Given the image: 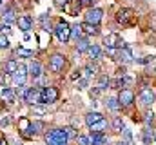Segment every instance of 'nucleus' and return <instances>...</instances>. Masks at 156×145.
Here are the masks:
<instances>
[{
  "mask_svg": "<svg viewBox=\"0 0 156 145\" xmlns=\"http://www.w3.org/2000/svg\"><path fill=\"white\" fill-rule=\"evenodd\" d=\"M80 26H82V31H83L85 35H98V33H100L98 26H94V24H87V22H83V24H80Z\"/></svg>",
  "mask_w": 156,
  "mask_h": 145,
  "instance_id": "obj_20",
  "label": "nucleus"
},
{
  "mask_svg": "<svg viewBox=\"0 0 156 145\" xmlns=\"http://www.w3.org/2000/svg\"><path fill=\"white\" fill-rule=\"evenodd\" d=\"M66 2H67V0H55V4H56L58 7H64V5H66Z\"/></svg>",
  "mask_w": 156,
  "mask_h": 145,
  "instance_id": "obj_47",
  "label": "nucleus"
},
{
  "mask_svg": "<svg viewBox=\"0 0 156 145\" xmlns=\"http://www.w3.org/2000/svg\"><path fill=\"white\" fill-rule=\"evenodd\" d=\"M96 0H82V4H85V5H93Z\"/></svg>",
  "mask_w": 156,
  "mask_h": 145,
  "instance_id": "obj_50",
  "label": "nucleus"
},
{
  "mask_svg": "<svg viewBox=\"0 0 156 145\" xmlns=\"http://www.w3.org/2000/svg\"><path fill=\"white\" fill-rule=\"evenodd\" d=\"M144 120H145V123H147V125H151V123H153V120H154V116H153V112H147Z\"/></svg>",
  "mask_w": 156,
  "mask_h": 145,
  "instance_id": "obj_45",
  "label": "nucleus"
},
{
  "mask_svg": "<svg viewBox=\"0 0 156 145\" xmlns=\"http://www.w3.org/2000/svg\"><path fill=\"white\" fill-rule=\"evenodd\" d=\"M0 109H2V104H0Z\"/></svg>",
  "mask_w": 156,
  "mask_h": 145,
  "instance_id": "obj_53",
  "label": "nucleus"
},
{
  "mask_svg": "<svg viewBox=\"0 0 156 145\" xmlns=\"http://www.w3.org/2000/svg\"><path fill=\"white\" fill-rule=\"evenodd\" d=\"M98 71H100V69H98L96 64H89V65L83 67V76H85V78H91V76H94Z\"/></svg>",
  "mask_w": 156,
  "mask_h": 145,
  "instance_id": "obj_24",
  "label": "nucleus"
},
{
  "mask_svg": "<svg viewBox=\"0 0 156 145\" xmlns=\"http://www.w3.org/2000/svg\"><path fill=\"white\" fill-rule=\"evenodd\" d=\"M66 64H67V60H66V56H62V55H53L51 56V60H49V69L53 72H62L64 71V67H66Z\"/></svg>",
  "mask_w": 156,
  "mask_h": 145,
  "instance_id": "obj_6",
  "label": "nucleus"
},
{
  "mask_svg": "<svg viewBox=\"0 0 156 145\" xmlns=\"http://www.w3.org/2000/svg\"><path fill=\"white\" fill-rule=\"evenodd\" d=\"M122 134H123V142H127L129 145L133 143V134H131V131H129V129H123V131H122Z\"/></svg>",
  "mask_w": 156,
  "mask_h": 145,
  "instance_id": "obj_37",
  "label": "nucleus"
},
{
  "mask_svg": "<svg viewBox=\"0 0 156 145\" xmlns=\"http://www.w3.org/2000/svg\"><path fill=\"white\" fill-rule=\"evenodd\" d=\"M64 131H66V134H67L69 140H76V136H78L76 129H73V127H64Z\"/></svg>",
  "mask_w": 156,
  "mask_h": 145,
  "instance_id": "obj_34",
  "label": "nucleus"
},
{
  "mask_svg": "<svg viewBox=\"0 0 156 145\" xmlns=\"http://www.w3.org/2000/svg\"><path fill=\"white\" fill-rule=\"evenodd\" d=\"M44 138H45L47 145H67V142H69V138H67L64 129H53V131L45 133Z\"/></svg>",
  "mask_w": 156,
  "mask_h": 145,
  "instance_id": "obj_1",
  "label": "nucleus"
},
{
  "mask_svg": "<svg viewBox=\"0 0 156 145\" xmlns=\"http://www.w3.org/2000/svg\"><path fill=\"white\" fill-rule=\"evenodd\" d=\"M140 104L144 105V107H151L153 105V102H154V91L151 89V87H144L142 91H140Z\"/></svg>",
  "mask_w": 156,
  "mask_h": 145,
  "instance_id": "obj_9",
  "label": "nucleus"
},
{
  "mask_svg": "<svg viewBox=\"0 0 156 145\" xmlns=\"http://www.w3.org/2000/svg\"><path fill=\"white\" fill-rule=\"evenodd\" d=\"M142 136H144V143H145V145H149L153 140H154V134H153V131H151L149 127H147V129H144V134H142Z\"/></svg>",
  "mask_w": 156,
  "mask_h": 145,
  "instance_id": "obj_31",
  "label": "nucleus"
},
{
  "mask_svg": "<svg viewBox=\"0 0 156 145\" xmlns=\"http://www.w3.org/2000/svg\"><path fill=\"white\" fill-rule=\"evenodd\" d=\"M98 94H100V89H98V87H96V89H91V98H93V96H98Z\"/></svg>",
  "mask_w": 156,
  "mask_h": 145,
  "instance_id": "obj_46",
  "label": "nucleus"
},
{
  "mask_svg": "<svg viewBox=\"0 0 156 145\" xmlns=\"http://www.w3.org/2000/svg\"><path fill=\"white\" fill-rule=\"evenodd\" d=\"M118 60L122 62V64H131L133 62V53H131V49L125 45V47H122V49H118Z\"/></svg>",
  "mask_w": 156,
  "mask_h": 145,
  "instance_id": "obj_14",
  "label": "nucleus"
},
{
  "mask_svg": "<svg viewBox=\"0 0 156 145\" xmlns=\"http://www.w3.org/2000/svg\"><path fill=\"white\" fill-rule=\"evenodd\" d=\"M40 26H42V29H44L45 33L55 31V27L51 26V16H49V15H42V16H40Z\"/></svg>",
  "mask_w": 156,
  "mask_h": 145,
  "instance_id": "obj_19",
  "label": "nucleus"
},
{
  "mask_svg": "<svg viewBox=\"0 0 156 145\" xmlns=\"http://www.w3.org/2000/svg\"><path fill=\"white\" fill-rule=\"evenodd\" d=\"M76 87L78 89H85V87H87V78H78L76 80Z\"/></svg>",
  "mask_w": 156,
  "mask_h": 145,
  "instance_id": "obj_42",
  "label": "nucleus"
},
{
  "mask_svg": "<svg viewBox=\"0 0 156 145\" xmlns=\"http://www.w3.org/2000/svg\"><path fill=\"white\" fill-rule=\"evenodd\" d=\"M134 16H136V13H134V9H131V7H122L116 13V20L122 26H133Z\"/></svg>",
  "mask_w": 156,
  "mask_h": 145,
  "instance_id": "obj_3",
  "label": "nucleus"
},
{
  "mask_svg": "<svg viewBox=\"0 0 156 145\" xmlns=\"http://www.w3.org/2000/svg\"><path fill=\"white\" fill-rule=\"evenodd\" d=\"M123 129H125V127H123V120H122L120 116H116V118L113 120V131H115V133H122Z\"/></svg>",
  "mask_w": 156,
  "mask_h": 145,
  "instance_id": "obj_29",
  "label": "nucleus"
},
{
  "mask_svg": "<svg viewBox=\"0 0 156 145\" xmlns=\"http://www.w3.org/2000/svg\"><path fill=\"white\" fill-rule=\"evenodd\" d=\"M109 87H111V89H122V87H123V82H122V78L118 76L116 80H111Z\"/></svg>",
  "mask_w": 156,
  "mask_h": 145,
  "instance_id": "obj_35",
  "label": "nucleus"
},
{
  "mask_svg": "<svg viewBox=\"0 0 156 145\" xmlns=\"http://www.w3.org/2000/svg\"><path fill=\"white\" fill-rule=\"evenodd\" d=\"M27 91H29V87H26V85H18V89H16V94H20V96L24 98Z\"/></svg>",
  "mask_w": 156,
  "mask_h": 145,
  "instance_id": "obj_43",
  "label": "nucleus"
},
{
  "mask_svg": "<svg viewBox=\"0 0 156 145\" xmlns=\"http://www.w3.org/2000/svg\"><path fill=\"white\" fill-rule=\"evenodd\" d=\"M40 93H42V89H38V87H29V91H27L26 96H24L26 104H29V105L40 104Z\"/></svg>",
  "mask_w": 156,
  "mask_h": 145,
  "instance_id": "obj_10",
  "label": "nucleus"
},
{
  "mask_svg": "<svg viewBox=\"0 0 156 145\" xmlns=\"http://www.w3.org/2000/svg\"><path fill=\"white\" fill-rule=\"evenodd\" d=\"M118 102H120V107H129L133 105L134 102V93L131 89H122L118 93Z\"/></svg>",
  "mask_w": 156,
  "mask_h": 145,
  "instance_id": "obj_8",
  "label": "nucleus"
},
{
  "mask_svg": "<svg viewBox=\"0 0 156 145\" xmlns=\"http://www.w3.org/2000/svg\"><path fill=\"white\" fill-rule=\"evenodd\" d=\"M11 31H13V29H11V26H9V24H0V35H11Z\"/></svg>",
  "mask_w": 156,
  "mask_h": 145,
  "instance_id": "obj_38",
  "label": "nucleus"
},
{
  "mask_svg": "<svg viewBox=\"0 0 156 145\" xmlns=\"http://www.w3.org/2000/svg\"><path fill=\"white\" fill-rule=\"evenodd\" d=\"M82 0H67L66 2V5H64V11L67 13V15H71V16H76L78 13H80V9H82Z\"/></svg>",
  "mask_w": 156,
  "mask_h": 145,
  "instance_id": "obj_11",
  "label": "nucleus"
},
{
  "mask_svg": "<svg viewBox=\"0 0 156 145\" xmlns=\"http://www.w3.org/2000/svg\"><path fill=\"white\" fill-rule=\"evenodd\" d=\"M105 107L111 109V111H118V109H120V102H118V98H107Z\"/></svg>",
  "mask_w": 156,
  "mask_h": 145,
  "instance_id": "obj_30",
  "label": "nucleus"
},
{
  "mask_svg": "<svg viewBox=\"0 0 156 145\" xmlns=\"http://www.w3.org/2000/svg\"><path fill=\"white\" fill-rule=\"evenodd\" d=\"M71 78H73V80L76 82L78 78H80V71H75V72H73V74H71Z\"/></svg>",
  "mask_w": 156,
  "mask_h": 145,
  "instance_id": "obj_49",
  "label": "nucleus"
},
{
  "mask_svg": "<svg viewBox=\"0 0 156 145\" xmlns=\"http://www.w3.org/2000/svg\"><path fill=\"white\" fill-rule=\"evenodd\" d=\"M75 45H76L78 53H83V51H87V49L91 47V44H89V40H87V38H78Z\"/></svg>",
  "mask_w": 156,
  "mask_h": 145,
  "instance_id": "obj_23",
  "label": "nucleus"
},
{
  "mask_svg": "<svg viewBox=\"0 0 156 145\" xmlns=\"http://www.w3.org/2000/svg\"><path fill=\"white\" fill-rule=\"evenodd\" d=\"M107 143V138L104 133H91L89 136V145H105Z\"/></svg>",
  "mask_w": 156,
  "mask_h": 145,
  "instance_id": "obj_16",
  "label": "nucleus"
},
{
  "mask_svg": "<svg viewBox=\"0 0 156 145\" xmlns=\"http://www.w3.org/2000/svg\"><path fill=\"white\" fill-rule=\"evenodd\" d=\"M16 22H18V27H20L24 33H27V31L33 27V16H31V15H24V16H20Z\"/></svg>",
  "mask_w": 156,
  "mask_h": 145,
  "instance_id": "obj_13",
  "label": "nucleus"
},
{
  "mask_svg": "<svg viewBox=\"0 0 156 145\" xmlns=\"http://www.w3.org/2000/svg\"><path fill=\"white\" fill-rule=\"evenodd\" d=\"M89 129H91V133H104V131L107 129V120L104 118V120H100L98 123H94V125H91Z\"/></svg>",
  "mask_w": 156,
  "mask_h": 145,
  "instance_id": "obj_22",
  "label": "nucleus"
},
{
  "mask_svg": "<svg viewBox=\"0 0 156 145\" xmlns=\"http://www.w3.org/2000/svg\"><path fill=\"white\" fill-rule=\"evenodd\" d=\"M87 51H89V56H91L93 60H98V58L102 56V51H100V47H98L96 44H93V45H91Z\"/></svg>",
  "mask_w": 156,
  "mask_h": 145,
  "instance_id": "obj_25",
  "label": "nucleus"
},
{
  "mask_svg": "<svg viewBox=\"0 0 156 145\" xmlns=\"http://www.w3.org/2000/svg\"><path fill=\"white\" fill-rule=\"evenodd\" d=\"M104 45L109 47V49H122V47H125V42L122 40L120 35L111 33V35H107L105 38H104Z\"/></svg>",
  "mask_w": 156,
  "mask_h": 145,
  "instance_id": "obj_5",
  "label": "nucleus"
},
{
  "mask_svg": "<svg viewBox=\"0 0 156 145\" xmlns=\"http://www.w3.org/2000/svg\"><path fill=\"white\" fill-rule=\"evenodd\" d=\"M4 69H5V72L13 74V72L18 69V62H16V60H7V62H5V65H4Z\"/></svg>",
  "mask_w": 156,
  "mask_h": 145,
  "instance_id": "obj_27",
  "label": "nucleus"
},
{
  "mask_svg": "<svg viewBox=\"0 0 156 145\" xmlns=\"http://www.w3.org/2000/svg\"><path fill=\"white\" fill-rule=\"evenodd\" d=\"M0 145H7V142L5 140H0Z\"/></svg>",
  "mask_w": 156,
  "mask_h": 145,
  "instance_id": "obj_52",
  "label": "nucleus"
},
{
  "mask_svg": "<svg viewBox=\"0 0 156 145\" xmlns=\"http://www.w3.org/2000/svg\"><path fill=\"white\" fill-rule=\"evenodd\" d=\"M0 16H2V24H11V22L18 20V18H16V13H15L13 9H5Z\"/></svg>",
  "mask_w": 156,
  "mask_h": 145,
  "instance_id": "obj_18",
  "label": "nucleus"
},
{
  "mask_svg": "<svg viewBox=\"0 0 156 145\" xmlns=\"http://www.w3.org/2000/svg\"><path fill=\"white\" fill-rule=\"evenodd\" d=\"M154 72H156V67H154Z\"/></svg>",
  "mask_w": 156,
  "mask_h": 145,
  "instance_id": "obj_54",
  "label": "nucleus"
},
{
  "mask_svg": "<svg viewBox=\"0 0 156 145\" xmlns=\"http://www.w3.org/2000/svg\"><path fill=\"white\" fill-rule=\"evenodd\" d=\"M29 125H31V122H29L27 118H22V120L18 122V129L22 131V134H24V136L27 134V131H29Z\"/></svg>",
  "mask_w": 156,
  "mask_h": 145,
  "instance_id": "obj_28",
  "label": "nucleus"
},
{
  "mask_svg": "<svg viewBox=\"0 0 156 145\" xmlns=\"http://www.w3.org/2000/svg\"><path fill=\"white\" fill-rule=\"evenodd\" d=\"M100 120H104V114L102 112H98V111H91V112H87L85 114V123L91 127V125H94V123H98Z\"/></svg>",
  "mask_w": 156,
  "mask_h": 145,
  "instance_id": "obj_15",
  "label": "nucleus"
},
{
  "mask_svg": "<svg viewBox=\"0 0 156 145\" xmlns=\"http://www.w3.org/2000/svg\"><path fill=\"white\" fill-rule=\"evenodd\" d=\"M58 96H60L58 89L53 87V85H47V87H44L42 93H40V104H44V105H47V104H55V102L58 100Z\"/></svg>",
  "mask_w": 156,
  "mask_h": 145,
  "instance_id": "obj_2",
  "label": "nucleus"
},
{
  "mask_svg": "<svg viewBox=\"0 0 156 145\" xmlns=\"http://www.w3.org/2000/svg\"><path fill=\"white\" fill-rule=\"evenodd\" d=\"M55 35H56V38H58L62 44H66V42L71 38V26H69L67 22L60 20V22L56 24V27H55Z\"/></svg>",
  "mask_w": 156,
  "mask_h": 145,
  "instance_id": "obj_4",
  "label": "nucleus"
},
{
  "mask_svg": "<svg viewBox=\"0 0 156 145\" xmlns=\"http://www.w3.org/2000/svg\"><path fill=\"white\" fill-rule=\"evenodd\" d=\"M156 58L154 56H145V58H142V60H138V64H154Z\"/></svg>",
  "mask_w": 156,
  "mask_h": 145,
  "instance_id": "obj_44",
  "label": "nucleus"
},
{
  "mask_svg": "<svg viewBox=\"0 0 156 145\" xmlns=\"http://www.w3.org/2000/svg\"><path fill=\"white\" fill-rule=\"evenodd\" d=\"M11 80H13V74H9V72H5V74H2V76H0V83H2V85H5V87H7V83H9Z\"/></svg>",
  "mask_w": 156,
  "mask_h": 145,
  "instance_id": "obj_36",
  "label": "nucleus"
},
{
  "mask_svg": "<svg viewBox=\"0 0 156 145\" xmlns=\"http://www.w3.org/2000/svg\"><path fill=\"white\" fill-rule=\"evenodd\" d=\"M26 78H27V67L24 64H18V69L13 72V80L16 82V85H24Z\"/></svg>",
  "mask_w": 156,
  "mask_h": 145,
  "instance_id": "obj_12",
  "label": "nucleus"
},
{
  "mask_svg": "<svg viewBox=\"0 0 156 145\" xmlns=\"http://www.w3.org/2000/svg\"><path fill=\"white\" fill-rule=\"evenodd\" d=\"M76 143L78 145H89V138L83 136V134H78L76 136Z\"/></svg>",
  "mask_w": 156,
  "mask_h": 145,
  "instance_id": "obj_41",
  "label": "nucleus"
},
{
  "mask_svg": "<svg viewBox=\"0 0 156 145\" xmlns=\"http://www.w3.org/2000/svg\"><path fill=\"white\" fill-rule=\"evenodd\" d=\"M33 112L35 114H45L47 112V107L45 105H33Z\"/></svg>",
  "mask_w": 156,
  "mask_h": 145,
  "instance_id": "obj_39",
  "label": "nucleus"
},
{
  "mask_svg": "<svg viewBox=\"0 0 156 145\" xmlns=\"http://www.w3.org/2000/svg\"><path fill=\"white\" fill-rule=\"evenodd\" d=\"M116 145H129V143H127V142H123V140H122V142H118Z\"/></svg>",
  "mask_w": 156,
  "mask_h": 145,
  "instance_id": "obj_51",
  "label": "nucleus"
},
{
  "mask_svg": "<svg viewBox=\"0 0 156 145\" xmlns=\"http://www.w3.org/2000/svg\"><path fill=\"white\" fill-rule=\"evenodd\" d=\"M2 98L5 100V102H9V104H13L15 100H16V93L11 89V87H4V91H2Z\"/></svg>",
  "mask_w": 156,
  "mask_h": 145,
  "instance_id": "obj_21",
  "label": "nucleus"
},
{
  "mask_svg": "<svg viewBox=\"0 0 156 145\" xmlns=\"http://www.w3.org/2000/svg\"><path fill=\"white\" fill-rule=\"evenodd\" d=\"M102 18H104V11L102 9H98V7H91L87 13H85V22L87 24H94V26H98L100 22H102Z\"/></svg>",
  "mask_w": 156,
  "mask_h": 145,
  "instance_id": "obj_7",
  "label": "nucleus"
},
{
  "mask_svg": "<svg viewBox=\"0 0 156 145\" xmlns=\"http://www.w3.org/2000/svg\"><path fill=\"white\" fill-rule=\"evenodd\" d=\"M109 83H111V80H109L107 76H100V80H98V85H96V87H98L100 91H105V89L109 87Z\"/></svg>",
  "mask_w": 156,
  "mask_h": 145,
  "instance_id": "obj_32",
  "label": "nucleus"
},
{
  "mask_svg": "<svg viewBox=\"0 0 156 145\" xmlns=\"http://www.w3.org/2000/svg\"><path fill=\"white\" fill-rule=\"evenodd\" d=\"M0 4H2V0H0Z\"/></svg>",
  "mask_w": 156,
  "mask_h": 145,
  "instance_id": "obj_55",
  "label": "nucleus"
},
{
  "mask_svg": "<svg viewBox=\"0 0 156 145\" xmlns=\"http://www.w3.org/2000/svg\"><path fill=\"white\" fill-rule=\"evenodd\" d=\"M107 145H109V143H107Z\"/></svg>",
  "mask_w": 156,
  "mask_h": 145,
  "instance_id": "obj_56",
  "label": "nucleus"
},
{
  "mask_svg": "<svg viewBox=\"0 0 156 145\" xmlns=\"http://www.w3.org/2000/svg\"><path fill=\"white\" fill-rule=\"evenodd\" d=\"M18 56H26V58H29V56H33V51L31 49H26V47H18L16 51H15Z\"/></svg>",
  "mask_w": 156,
  "mask_h": 145,
  "instance_id": "obj_33",
  "label": "nucleus"
},
{
  "mask_svg": "<svg viewBox=\"0 0 156 145\" xmlns=\"http://www.w3.org/2000/svg\"><path fill=\"white\" fill-rule=\"evenodd\" d=\"M7 47H9V38L0 35V49H7Z\"/></svg>",
  "mask_w": 156,
  "mask_h": 145,
  "instance_id": "obj_40",
  "label": "nucleus"
},
{
  "mask_svg": "<svg viewBox=\"0 0 156 145\" xmlns=\"http://www.w3.org/2000/svg\"><path fill=\"white\" fill-rule=\"evenodd\" d=\"M27 74H31L33 80L40 78L42 76V65H40V62H31L29 67H27Z\"/></svg>",
  "mask_w": 156,
  "mask_h": 145,
  "instance_id": "obj_17",
  "label": "nucleus"
},
{
  "mask_svg": "<svg viewBox=\"0 0 156 145\" xmlns=\"http://www.w3.org/2000/svg\"><path fill=\"white\" fill-rule=\"evenodd\" d=\"M0 125H2V127H5V125H9V118H2V122H0Z\"/></svg>",
  "mask_w": 156,
  "mask_h": 145,
  "instance_id": "obj_48",
  "label": "nucleus"
},
{
  "mask_svg": "<svg viewBox=\"0 0 156 145\" xmlns=\"http://www.w3.org/2000/svg\"><path fill=\"white\" fill-rule=\"evenodd\" d=\"M82 33H83V31H82V26H80V24L71 26V38H73L75 42H76L78 38H82Z\"/></svg>",
  "mask_w": 156,
  "mask_h": 145,
  "instance_id": "obj_26",
  "label": "nucleus"
}]
</instances>
